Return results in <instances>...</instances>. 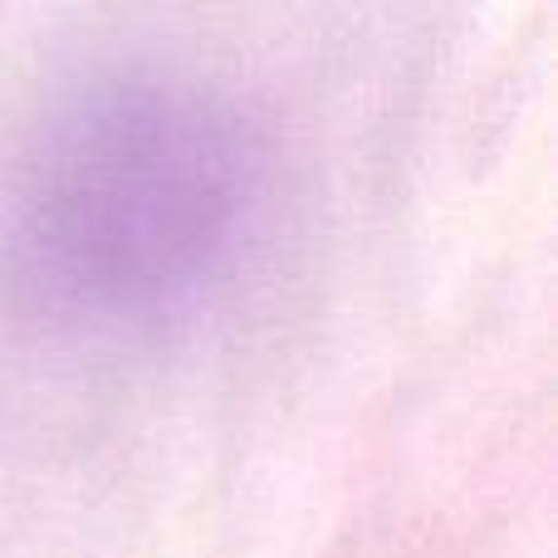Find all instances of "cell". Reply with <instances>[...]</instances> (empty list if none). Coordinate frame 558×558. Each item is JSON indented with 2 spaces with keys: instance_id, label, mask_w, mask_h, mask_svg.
Listing matches in <instances>:
<instances>
[{
  "instance_id": "1",
  "label": "cell",
  "mask_w": 558,
  "mask_h": 558,
  "mask_svg": "<svg viewBox=\"0 0 558 558\" xmlns=\"http://www.w3.org/2000/svg\"><path fill=\"white\" fill-rule=\"evenodd\" d=\"M251 202L255 147L231 108L186 84H104L29 157L20 270L59 314L147 324L221 275Z\"/></svg>"
}]
</instances>
